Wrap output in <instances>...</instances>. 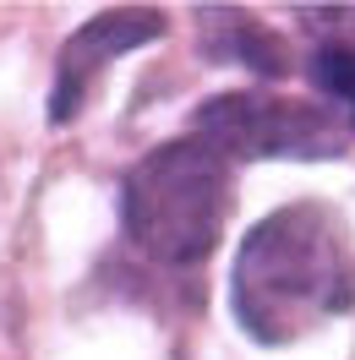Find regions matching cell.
Listing matches in <instances>:
<instances>
[{"label":"cell","instance_id":"obj_2","mask_svg":"<svg viewBox=\"0 0 355 360\" xmlns=\"http://www.w3.org/2000/svg\"><path fill=\"white\" fill-rule=\"evenodd\" d=\"M230 158L202 136H175L142 153L120 180V224L164 268H192L213 257L230 219Z\"/></svg>","mask_w":355,"mask_h":360},{"label":"cell","instance_id":"obj_3","mask_svg":"<svg viewBox=\"0 0 355 360\" xmlns=\"http://www.w3.org/2000/svg\"><path fill=\"white\" fill-rule=\"evenodd\" d=\"M192 136L224 158H333L350 148L344 115L279 93H219L192 115Z\"/></svg>","mask_w":355,"mask_h":360},{"label":"cell","instance_id":"obj_5","mask_svg":"<svg viewBox=\"0 0 355 360\" xmlns=\"http://www.w3.org/2000/svg\"><path fill=\"white\" fill-rule=\"evenodd\" d=\"M311 77L323 82L328 98H339L344 110H355V44H323L311 55Z\"/></svg>","mask_w":355,"mask_h":360},{"label":"cell","instance_id":"obj_1","mask_svg":"<svg viewBox=\"0 0 355 360\" xmlns=\"http://www.w3.org/2000/svg\"><path fill=\"white\" fill-rule=\"evenodd\" d=\"M235 322L257 344H289L355 306V240L323 202L268 213L241 240L230 278Z\"/></svg>","mask_w":355,"mask_h":360},{"label":"cell","instance_id":"obj_6","mask_svg":"<svg viewBox=\"0 0 355 360\" xmlns=\"http://www.w3.org/2000/svg\"><path fill=\"white\" fill-rule=\"evenodd\" d=\"M235 44H241V60L251 71H263V77H285L295 60L285 55V39L279 33H268L257 22H235Z\"/></svg>","mask_w":355,"mask_h":360},{"label":"cell","instance_id":"obj_4","mask_svg":"<svg viewBox=\"0 0 355 360\" xmlns=\"http://www.w3.org/2000/svg\"><path fill=\"white\" fill-rule=\"evenodd\" d=\"M164 33V17L158 11H142V6H126V11H99L93 22H82L61 49V71H55V98H49V120H71L82 110L88 88L99 82V71L115 66L120 55L154 44Z\"/></svg>","mask_w":355,"mask_h":360}]
</instances>
